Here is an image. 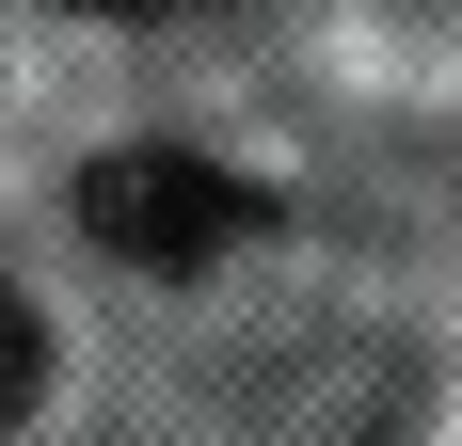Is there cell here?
Returning a JSON list of instances; mask_svg holds the SVG:
<instances>
[{
	"label": "cell",
	"mask_w": 462,
	"mask_h": 446,
	"mask_svg": "<svg viewBox=\"0 0 462 446\" xmlns=\"http://www.w3.org/2000/svg\"><path fill=\"white\" fill-rule=\"evenodd\" d=\"M80 223H96V256H128V271H208V256H239L272 223V191H239L191 144H112L80 176Z\"/></svg>",
	"instance_id": "1"
},
{
	"label": "cell",
	"mask_w": 462,
	"mask_h": 446,
	"mask_svg": "<svg viewBox=\"0 0 462 446\" xmlns=\"http://www.w3.org/2000/svg\"><path fill=\"white\" fill-rule=\"evenodd\" d=\"M32 383H48V319L16 303V287H0V431L32 414Z\"/></svg>",
	"instance_id": "2"
},
{
	"label": "cell",
	"mask_w": 462,
	"mask_h": 446,
	"mask_svg": "<svg viewBox=\"0 0 462 446\" xmlns=\"http://www.w3.org/2000/svg\"><path fill=\"white\" fill-rule=\"evenodd\" d=\"M80 16H160V0H80Z\"/></svg>",
	"instance_id": "3"
}]
</instances>
